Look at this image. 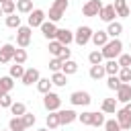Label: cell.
<instances>
[{"label": "cell", "instance_id": "obj_55", "mask_svg": "<svg viewBox=\"0 0 131 131\" xmlns=\"http://www.w3.org/2000/svg\"><path fill=\"white\" fill-rule=\"evenodd\" d=\"M0 111H2V106H0Z\"/></svg>", "mask_w": 131, "mask_h": 131}, {"label": "cell", "instance_id": "obj_21", "mask_svg": "<svg viewBox=\"0 0 131 131\" xmlns=\"http://www.w3.org/2000/svg\"><path fill=\"white\" fill-rule=\"evenodd\" d=\"M61 72H63L66 76H72V74H76V72H78V63H76L74 59H68V61H63Z\"/></svg>", "mask_w": 131, "mask_h": 131}, {"label": "cell", "instance_id": "obj_41", "mask_svg": "<svg viewBox=\"0 0 131 131\" xmlns=\"http://www.w3.org/2000/svg\"><path fill=\"white\" fill-rule=\"evenodd\" d=\"M61 66H63V61H61L59 57H53V59L49 61V70H51V72H61Z\"/></svg>", "mask_w": 131, "mask_h": 131}, {"label": "cell", "instance_id": "obj_9", "mask_svg": "<svg viewBox=\"0 0 131 131\" xmlns=\"http://www.w3.org/2000/svg\"><path fill=\"white\" fill-rule=\"evenodd\" d=\"M39 78H41L39 70H37V68H29V70H25V74H23L20 82H23L25 86H33V84H37V82H39Z\"/></svg>", "mask_w": 131, "mask_h": 131}, {"label": "cell", "instance_id": "obj_53", "mask_svg": "<svg viewBox=\"0 0 131 131\" xmlns=\"http://www.w3.org/2000/svg\"><path fill=\"white\" fill-rule=\"evenodd\" d=\"M12 2H18V0H12Z\"/></svg>", "mask_w": 131, "mask_h": 131}, {"label": "cell", "instance_id": "obj_51", "mask_svg": "<svg viewBox=\"0 0 131 131\" xmlns=\"http://www.w3.org/2000/svg\"><path fill=\"white\" fill-rule=\"evenodd\" d=\"M0 16H2V8H0Z\"/></svg>", "mask_w": 131, "mask_h": 131}, {"label": "cell", "instance_id": "obj_42", "mask_svg": "<svg viewBox=\"0 0 131 131\" xmlns=\"http://www.w3.org/2000/svg\"><path fill=\"white\" fill-rule=\"evenodd\" d=\"M106 86H108L111 90H115V92H117V88L121 86V80H119L117 76H108V80H106Z\"/></svg>", "mask_w": 131, "mask_h": 131}, {"label": "cell", "instance_id": "obj_35", "mask_svg": "<svg viewBox=\"0 0 131 131\" xmlns=\"http://www.w3.org/2000/svg\"><path fill=\"white\" fill-rule=\"evenodd\" d=\"M23 74H25V68L20 66V63H14V66H10V78L14 80V78H23Z\"/></svg>", "mask_w": 131, "mask_h": 131}, {"label": "cell", "instance_id": "obj_22", "mask_svg": "<svg viewBox=\"0 0 131 131\" xmlns=\"http://www.w3.org/2000/svg\"><path fill=\"white\" fill-rule=\"evenodd\" d=\"M119 70H121V66L117 63V59H108V61L104 63V72H106L108 76H117Z\"/></svg>", "mask_w": 131, "mask_h": 131}, {"label": "cell", "instance_id": "obj_27", "mask_svg": "<svg viewBox=\"0 0 131 131\" xmlns=\"http://www.w3.org/2000/svg\"><path fill=\"white\" fill-rule=\"evenodd\" d=\"M102 76H106L102 63H100V66H90V78H92V80H100Z\"/></svg>", "mask_w": 131, "mask_h": 131}, {"label": "cell", "instance_id": "obj_19", "mask_svg": "<svg viewBox=\"0 0 131 131\" xmlns=\"http://www.w3.org/2000/svg\"><path fill=\"white\" fill-rule=\"evenodd\" d=\"M121 33H123V25H121V23H117V20L108 23V27H106V35H108L111 39H119Z\"/></svg>", "mask_w": 131, "mask_h": 131}, {"label": "cell", "instance_id": "obj_1", "mask_svg": "<svg viewBox=\"0 0 131 131\" xmlns=\"http://www.w3.org/2000/svg\"><path fill=\"white\" fill-rule=\"evenodd\" d=\"M100 53H102L104 59H117V57L123 53V43H121V39H108V43L100 49Z\"/></svg>", "mask_w": 131, "mask_h": 131}, {"label": "cell", "instance_id": "obj_5", "mask_svg": "<svg viewBox=\"0 0 131 131\" xmlns=\"http://www.w3.org/2000/svg\"><path fill=\"white\" fill-rule=\"evenodd\" d=\"M92 33H94V31H92L90 27H86V25H84V27H78V31L74 33V41H76L80 47H84V45L92 39Z\"/></svg>", "mask_w": 131, "mask_h": 131}, {"label": "cell", "instance_id": "obj_11", "mask_svg": "<svg viewBox=\"0 0 131 131\" xmlns=\"http://www.w3.org/2000/svg\"><path fill=\"white\" fill-rule=\"evenodd\" d=\"M117 123H119V127H121V131H125V129H129L131 127V115L125 111V108H117Z\"/></svg>", "mask_w": 131, "mask_h": 131}, {"label": "cell", "instance_id": "obj_24", "mask_svg": "<svg viewBox=\"0 0 131 131\" xmlns=\"http://www.w3.org/2000/svg\"><path fill=\"white\" fill-rule=\"evenodd\" d=\"M51 80L49 78H39V82H37V90L41 92V94H47V92H51Z\"/></svg>", "mask_w": 131, "mask_h": 131}, {"label": "cell", "instance_id": "obj_4", "mask_svg": "<svg viewBox=\"0 0 131 131\" xmlns=\"http://www.w3.org/2000/svg\"><path fill=\"white\" fill-rule=\"evenodd\" d=\"M43 106H45L49 113L59 111V106H61V98H59V94H55V92H47V94H43Z\"/></svg>", "mask_w": 131, "mask_h": 131}, {"label": "cell", "instance_id": "obj_48", "mask_svg": "<svg viewBox=\"0 0 131 131\" xmlns=\"http://www.w3.org/2000/svg\"><path fill=\"white\" fill-rule=\"evenodd\" d=\"M4 94H8V92H6V90H4V88H2V86H0V98H2V96H4Z\"/></svg>", "mask_w": 131, "mask_h": 131}, {"label": "cell", "instance_id": "obj_52", "mask_svg": "<svg viewBox=\"0 0 131 131\" xmlns=\"http://www.w3.org/2000/svg\"><path fill=\"white\" fill-rule=\"evenodd\" d=\"M4 131H10V129H4Z\"/></svg>", "mask_w": 131, "mask_h": 131}, {"label": "cell", "instance_id": "obj_46", "mask_svg": "<svg viewBox=\"0 0 131 131\" xmlns=\"http://www.w3.org/2000/svg\"><path fill=\"white\" fill-rule=\"evenodd\" d=\"M70 55H72V51H70L68 47H63V51H61V55H59V59H61V61H68V59H70Z\"/></svg>", "mask_w": 131, "mask_h": 131}, {"label": "cell", "instance_id": "obj_32", "mask_svg": "<svg viewBox=\"0 0 131 131\" xmlns=\"http://www.w3.org/2000/svg\"><path fill=\"white\" fill-rule=\"evenodd\" d=\"M117 78L121 80V84H129L131 82V68H121L119 74H117Z\"/></svg>", "mask_w": 131, "mask_h": 131}, {"label": "cell", "instance_id": "obj_8", "mask_svg": "<svg viewBox=\"0 0 131 131\" xmlns=\"http://www.w3.org/2000/svg\"><path fill=\"white\" fill-rule=\"evenodd\" d=\"M43 23H45V12L41 8H33L29 12V27L35 29V27H41Z\"/></svg>", "mask_w": 131, "mask_h": 131}, {"label": "cell", "instance_id": "obj_30", "mask_svg": "<svg viewBox=\"0 0 131 131\" xmlns=\"http://www.w3.org/2000/svg\"><path fill=\"white\" fill-rule=\"evenodd\" d=\"M10 113H12L14 117H23V115L27 113L25 102H12V104H10Z\"/></svg>", "mask_w": 131, "mask_h": 131}, {"label": "cell", "instance_id": "obj_36", "mask_svg": "<svg viewBox=\"0 0 131 131\" xmlns=\"http://www.w3.org/2000/svg\"><path fill=\"white\" fill-rule=\"evenodd\" d=\"M6 27H10V29H18V27H20V16H16V14H8V16H6Z\"/></svg>", "mask_w": 131, "mask_h": 131}, {"label": "cell", "instance_id": "obj_44", "mask_svg": "<svg viewBox=\"0 0 131 131\" xmlns=\"http://www.w3.org/2000/svg\"><path fill=\"white\" fill-rule=\"evenodd\" d=\"M104 125V115L102 113H94L92 115V127H100Z\"/></svg>", "mask_w": 131, "mask_h": 131}, {"label": "cell", "instance_id": "obj_47", "mask_svg": "<svg viewBox=\"0 0 131 131\" xmlns=\"http://www.w3.org/2000/svg\"><path fill=\"white\" fill-rule=\"evenodd\" d=\"M123 108H125V111H127V113H129V115H131V102H127V104H125V106H123Z\"/></svg>", "mask_w": 131, "mask_h": 131}, {"label": "cell", "instance_id": "obj_31", "mask_svg": "<svg viewBox=\"0 0 131 131\" xmlns=\"http://www.w3.org/2000/svg\"><path fill=\"white\" fill-rule=\"evenodd\" d=\"M27 57H29V55H27V51L18 47V49H14V55H12V61H14V63H20V66H23V63L27 61Z\"/></svg>", "mask_w": 131, "mask_h": 131}, {"label": "cell", "instance_id": "obj_38", "mask_svg": "<svg viewBox=\"0 0 131 131\" xmlns=\"http://www.w3.org/2000/svg\"><path fill=\"white\" fill-rule=\"evenodd\" d=\"M92 111H86V113H82V115H78V121L82 123V125H92Z\"/></svg>", "mask_w": 131, "mask_h": 131}, {"label": "cell", "instance_id": "obj_57", "mask_svg": "<svg viewBox=\"0 0 131 131\" xmlns=\"http://www.w3.org/2000/svg\"><path fill=\"white\" fill-rule=\"evenodd\" d=\"M129 84H131V82H129Z\"/></svg>", "mask_w": 131, "mask_h": 131}, {"label": "cell", "instance_id": "obj_28", "mask_svg": "<svg viewBox=\"0 0 131 131\" xmlns=\"http://www.w3.org/2000/svg\"><path fill=\"white\" fill-rule=\"evenodd\" d=\"M45 123H47V129H49V131H51V129H57V127H59L57 111H55V113H49V115H47V119H45Z\"/></svg>", "mask_w": 131, "mask_h": 131}, {"label": "cell", "instance_id": "obj_34", "mask_svg": "<svg viewBox=\"0 0 131 131\" xmlns=\"http://www.w3.org/2000/svg\"><path fill=\"white\" fill-rule=\"evenodd\" d=\"M102 59H104V57H102V53H100L98 49L90 51V55H88V61H90L92 66H100V63H102Z\"/></svg>", "mask_w": 131, "mask_h": 131}, {"label": "cell", "instance_id": "obj_56", "mask_svg": "<svg viewBox=\"0 0 131 131\" xmlns=\"http://www.w3.org/2000/svg\"><path fill=\"white\" fill-rule=\"evenodd\" d=\"M129 68H131V66H129Z\"/></svg>", "mask_w": 131, "mask_h": 131}, {"label": "cell", "instance_id": "obj_6", "mask_svg": "<svg viewBox=\"0 0 131 131\" xmlns=\"http://www.w3.org/2000/svg\"><path fill=\"white\" fill-rule=\"evenodd\" d=\"M90 94L86 92V90H76V92H72L70 94V102L74 104V106H88L90 104Z\"/></svg>", "mask_w": 131, "mask_h": 131}, {"label": "cell", "instance_id": "obj_20", "mask_svg": "<svg viewBox=\"0 0 131 131\" xmlns=\"http://www.w3.org/2000/svg\"><path fill=\"white\" fill-rule=\"evenodd\" d=\"M96 47H104L106 43H108V35H106V31H96V33H92V39H90Z\"/></svg>", "mask_w": 131, "mask_h": 131}, {"label": "cell", "instance_id": "obj_13", "mask_svg": "<svg viewBox=\"0 0 131 131\" xmlns=\"http://www.w3.org/2000/svg\"><path fill=\"white\" fill-rule=\"evenodd\" d=\"M117 102H131V84H121L117 88Z\"/></svg>", "mask_w": 131, "mask_h": 131}, {"label": "cell", "instance_id": "obj_45", "mask_svg": "<svg viewBox=\"0 0 131 131\" xmlns=\"http://www.w3.org/2000/svg\"><path fill=\"white\" fill-rule=\"evenodd\" d=\"M10 104H12V98H10V94H4V96L0 98V106H2V108H10Z\"/></svg>", "mask_w": 131, "mask_h": 131}, {"label": "cell", "instance_id": "obj_23", "mask_svg": "<svg viewBox=\"0 0 131 131\" xmlns=\"http://www.w3.org/2000/svg\"><path fill=\"white\" fill-rule=\"evenodd\" d=\"M49 80H51V84H55V86H66V84H68V76H66L63 72H53V76H51Z\"/></svg>", "mask_w": 131, "mask_h": 131}, {"label": "cell", "instance_id": "obj_3", "mask_svg": "<svg viewBox=\"0 0 131 131\" xmlns=\"http://www.w3.org/2000/svg\"><path fill=\"white\" fill-rule=\"evenodd\" d=\"M31 35H33V29L27 25V27H18L16 29V45L20 47V49H27L29 45H31Z\"/></svg>", "mask_w": 131, "mask_h": 131}, {"label": "cell", "instance_id": "obj_29", "mask_svg": "<svg viewBox=\"0 0 131 131\" xmlns=\"http://www.w3.org/2000/svg\"><path fill=\"white\" fill-rule=\"evenodd\" d=\"M16 10L23 12V14H29L33 10V0H18L16 2Z\"/></svg>", "mask_w": 131, "mask_h": 131}, {"label": "cell", "instance_id": "obj_10", "mask_svg": "<svg viewBox=\"0 0 131 131\" xmlns=\"http://www.w3.org/2000/svg\"><path fill=\"white\" fill-rule=\"evenodd\" d=\"M57 117H59V125H70L78 119V113L72 108H63V111H57Z\"/></svg>", "mask_w": 131, "mask_h": 131}, {"label": "cell", "instance_id": "obj_17", "mask_svg": "<svg viewBox=\"0 0 131 131\" xmlns=\"http://www.w3.org/2000/svg\"><path fill=\"white\" fill-rule=\"evenodd\" d=\"M113 8H115V12H117V16H129L131 14V8L127 6V0H115L113 2Z\"/></svg>", "mask_w": 131, "mask_h": 131}, {"label": "cell", "instance_id": "obj_12", "mask_svg": "<svg viewBox=\"0 0 131 131\" xmlns=\"http://www.w3.org/2000/svg\"><path fill=\"white\" fill-rule=\"evenodd\" d=\"M39 29H41L43 37H45V39H49V41H53V39H55V35H57V27H55V23H51V20H45Z\"/></svg>", "mask_w": 131, "mask_h": 131}, {"label": "cell", "instance_id": "obj_39", "mask_svg": "<svg viewBox=\"0 0 131 131\" xmlns=\"http://www.w3.org/2000/svg\"><path fill=\"white\" fill-rule=\"evenodd\" d=\"M117 63H119L121 68H129V66H131V53H121L119 59H117Z\"/></svg>", "mask_w": 131, "mask_h": 131}, {"label": "cell", "instance_id": "obj_14", "mask_svg": "<svg viewBox=\"0 0 131 131\" xmlns=\"http://www.w3.org/2000/svg\"><path fill=\"white\" fill-rule=\"evenodd\" d=\"M14 45L12 43H4L2 47H0V63H8V61H12V55H14Z\"/></svg>", "mask_w": 131, "mask_h": 131}, {"label": "cell", "instance_id": "obj_40", "mask_svg": "<svg viewBox=\"0 0 131 131\" xmlns=\"http://www.w3.org/2000/svg\"><path fill=\"white\" fill-rule=\"evenodd\" d=\"M20 119H23V123H25V127H27V129H29V127H33V125H35V121H37L33 113H25Z\"/></svg>", "mask_w": 131, "mask_h": 131}, {"label": "cell", "instance_id": "obj_49", "mask_svg": "<svg viewBox=\"0 0 131 131\" xmlns=\"http://www.w3.org/2000/svg\"><path fill=\"white\" fill-rule=\"evenodd\" d=\"M37 131H49V129H47V127H43V129H37Z\"/></svg>", "mask_w": 131, "mask_h": 131}, {"label": "cell", "instance_id": "obj_7", "mask_svg": "<svg viewBox=\"0 0 131 131\" xmlns=\"http://www.w3.org/2000/svg\"><path fill=\"white\" fill-rule=\"evenodd\" d=\"M102 6H104V4H102L100 0H88V2L82 6V14H84V16H98V12H100Z\"/></svg>", "mask_w": 131, "mask_h": 131}, {"label": "cell", "instance_id": "obj_2", "mask_svg": "<svg viewBox=\"0 0 131 131\" xmlns=\"http://www.w3.org/2000/svg\"><path fill=\"white\" fill-rule=\"evenodd\" d=\"M68 6H70L68 0H53V4L49 6V20L51 23H57L59 18H63Z\"/></svg>", "mask_w": 131, "mask_h": 131}, {"label": "cell", "instance_id": "obj_33", "mask_svg": "<svg viewBox=\"0 0 131 131\" xmlns=\"http://www.w3.org/2000/svg\"><path fill=\"white\" fill-rule=\"evenodd\" d=\"M0 8H2V14H14V10H16V2H12V0H6L4 4H0Z\"/></svg>", "mask_w": 131, "mask_h": 131}, {"label": "cell", "instance_id": "obj_16", "mask_svg": "<svg viewBox=\"0 0 131 131\" xmlns=\"http://www.w3.org/2000/svg\"><path fill=\"white\" fill-rule=\"evenodd\" d=\"M55 41H59L61 45H70L72 41H74V33L70 31V29H57V35H55Z\"/></svg>", "mask_w": 131, "mask_h": 131}, {"label": "cell", "instance_id": "obj_25", "mask_svg": "<svg viewBox=\"0 0 131 131\" xmlns=\"http://www.w3.org/2000/svg\"><path fill=\"white\" fill-rule=\"evenodd\" d=\"M8 129H10V131H25L27 127H25V123H23L20 117H12V119L8 121Z\"/></svg>", "mask_w": 131, "mask_h": 131}, {"label": "cell", "instance_id": "obj_37", "mask_svg": "<svg viewBox=\"0 0 131 131\" xmlns=\"http://www.w3.org/2000/svg\"><path fill=\"white\" fill-rule=\"evenodd\" d=\"M0 86H2L6 92H10V90L14 88V80H12L10 76H2V78H0Z\"/></svg>", "mask_w": 131, "mask_h": 131}, {"label": "cell", "instance_id": "obj_15", "mask_svg": "<svg viewBox=\"0 0 131 131\" xmlns=\"http://www.w3.org/2000/svg\"><path fill=\"white\" fill-rule=\"evenodd\" d=\"M115 16H117V12H115L113 4L102 6V8H100V12H98V18H100V20H104V23H113V20H115Z\"/></svg>", "mask_w": 131, "mask_h": 131}, {"label": "cell", "instance_id": "obj_54", "mask_svg": "<svg viewBox=\"0 0 131 131\" xmlns=\"http://www.w3.org/2000/svg\"><path fill=\"white\" fill-rule=\"evenodd\" d=\"M129 49H131V43H129Z\"/></svg>", "mask_w": 131, "mask_h": 131}, {"label": "cell", "instance_id": "obj_50", "mask_svg": "<svg viewBox=\"0 0 131 131\" xmlns=\"http://www.w3.org/2000/svg\"><path fill=\"white\" fill-rule=\"evenodd\" d=\"M4 2H6V0H0V4H4Z\"/></svg>", "mask_w": 131, "mask_h": 131}, {"label": "cell", "instance_id": "obj_26", "mask_svg": "<svg viewBox=\"0 0 131 131\" xmlns=\"http://www.w3.org/2000/svg\"><path fill=\"white\" fill-rule=\"evenodd\" d=\"M63 47H66V45H61V43H59V41H55V39H53V41H49V53H51L53 57H59V55H61V51H63Z\"/></svg>", "mask_w": 131, "mask_h": 131}, {"label": "cell", "instance_id": "obj_18", "mask_svg": "<svg viewBox=\"0 0 131 131\" xmlns=\"http://www.w3.org/2000/svg\"><path fill=\"white\" fill-rule=\"evenodd\" d=\"M117 108H119V106H117V98H104L102 104H100V111L106 113V115H115Z\"/></svg>", "mask_w": 131, "mask_h": 131}, {"label": "cell", "instance_id": "obj_43", "mask_svg": "<svg viewBox=\"0 0 131 131\" xmlns=\"http://www.w3.org/2000/svg\"><path fill=\"white\" fill-rule=\"evenodd\" d=\"M104 129H106V131H121L117 119H108V121H104Z\"/></svg>", "mask_w": 131, "mask_h": 131}]
</instances>
